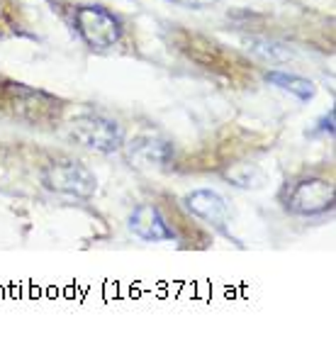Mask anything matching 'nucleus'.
Masks as SVG:
<instances>
[{
    "mask_svg": "<svg viewBox=\"0 0 336 363\" xmlns=\"http://www.w3.org/2000/svg\"><path fill=\"white\" fill-rule=\"evenodd\" d=\"M66 137L95 154H115L125 144V130L120 122L98 113L76 115L66 125Z\"/></svg>",
    "mask_w": 336,
    "mask_h": 363,
    "instance_id": "nucleus-1",
    "label": "nucleus"
},
{
    "mask_svg": "<svg viewBox=\"0 0 336 363\" xmlns=\"http://www.w3.org/2000/svg\"><path fill=\"white\" fill-rule=\"evenodd\" d=\"M334 200L336 191L334 183L327 178H317V176H305V178H295L288 181L285 188L280 191V203L290 215L298 217H317V215H327L334 210Z\"/></svg>",
    "mask_w": 336,
    "mask_h": 363,
    "instance_id": "nucleus-2",
    "label": "nucleus"
},
{
    "mask_svg": "<svg viewBox=\"0 0 336 363\" xmlns=\"http://www.w3.org/2000/svg\"><path fill=\"white\" fill-rule=\"evenodd\" d=\"M42 186L56 195L91 200L98 193V176L78 159H54L44 166Z\"/></svg>",
    "mask_w": 336,
    "mask_h": 363,
    "instance_id": "nucleus-3",
    "label": "nucleus"
},
{
    "mask_svg": "<svg viewBox=\"0 0 336 363\" xmlns=\"http://www.w3.org/2000/svg\"><path fill=\"white\" fill-rule=\"evenodd\" d=\"M74 27L78 37L83 39V44L91 49H98V52H105V49H112L115 44H120L122 32H125L122 20L115 13H110L108 8L95 3L76 8Z\"/></svg>",
    "mask_w": 336,
    "mask_h": 363,
    "instance_id": "nucleus-4",
    "label": "nucleus"
},
{
    "mask_svg": "<svg viewBox=\"0 0 336 363\" xmlns=\"http://www.w3.org/2000/svg\"><path fill=\"white\" fill-rule=\"evenodd\" d=\"M120 152H125V161L130 169L144 173L166 171L176 159L173 144L168 139L154 137V134H142V137H134L132 142L125 139Z\"/></svg>",
    "mask_w": 336,
    "mask_h": 363,
    "instance_id": "nucleus-5",
    "label": "nucleus"
},
{
    "mask_svg": "<svg viewBox=\"0 0 336 363\" xmlns=\"http://www.w3.org/2000/svg\"><path fill=\"white\" fill-rule=\"evenodd\" d=\"M183 208H186L190 215L203 220L205 225H210L212 230L222 232L229 237V203L224 195L217 191H210V188H203V191H193L183 198Z\"/></svg>",
    "mask_w": 336,
    "mask_h": 363,
    "instance_id": "nucleus-6",
    "label": "nucleus"
},
{
    "mask_svg": "<svg viewBox=\"0 0 336 363\" xmlns=\"http://www.w3.org/2000/svg\"><path fill=\"white\" fill-rule=\"evenodd\" d=\"M127 227L137 239L149 244H164V242H176V232L168 225V220L164 217L156 205H139L134 208V212L127 220Z\"/></svg>",
    "mask_w": 336,
    "mask_h": 363,
    "instance_id": "nucleus-7",
    "label": "nucleus"
},
{
    "mask_svg": "<svg viewBox=\"0 0 336 363\" xmlns=\"http://www.w3.org/2000/svg\"><path fill=\"white\" fill-rule=\"evenodd\" d=\"M266 81L271 83V86L280 88V91L290 93V96H295L302 103H307V100H312L317 96V86L315 81H310V78L305 76H298V74H285V71H268L266 74Z\"/></svg>",
    "mask_w": 336,
    "mask_h": 363,
    "instance_id": "nucleus-8",
    "label": "nucleus"
},
{
    "mask_svg": "<svg viewBox=\"0 0 336 363\" xmlns=\"http://www.w3.org/2000/svg\"><path fill=\"white\" fill-rule=\"evenodd\" d=\"M249 52L263 61H271V64H280V61H288L293 57L290 49H285L283 44H278V42H268V39H251Z\"/></svg>",
    "mask_w": 336,
    "mask_h": 363,
    "instance_id": "nucleus-9",
    "label": "nucleus"
},
{
    "mask_svg": "<svg viewBox=\"0 0 336 363\" xmlns=\"http://www.w3.org/2000/svg\"><path fill=\"white\" fill-rule=\"evenodd\" d=\"M227 178L239 188H259L263 183V173L254 164H239L227 173Z\"/></svg>",
    "mask_w": 336,
    "mask_h": 363,
    "instance_id": "nucleus-10",
    "label": "nucleus"
},
{
    "mask_svg": "<svg viewBox=\"0 0 336 363\" xmlns=\"http://www.w3.org/2000/svg\"><path fill=\"white\" fill-rule=\"evenodd\" d=\"M173 5H181V8H188V10H205V8H212L217 5L220 0H168Z\"/></svg>",
    "mask_w": 336,
    "mask_h": 363,
    "instance_id": "nucleus-11",
    "label": "nucleus"
},
{
    "mask_svg": "<svg viewBox=\"0 0 336 363\" xmlns=\"http://www.w3.org/2000/svg\"><path fill=\"white\" fill-rule=\"evenodd\" d=\"M319 130L327 132L329 137H334V110H329V113L319 120Z\"/></svg>",
    "mask_w": 336,
    "mask_h": 363,
    "instance_id": "nucleus-12",
    "label": "nucleus"
}]
</instances>
